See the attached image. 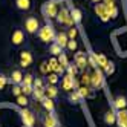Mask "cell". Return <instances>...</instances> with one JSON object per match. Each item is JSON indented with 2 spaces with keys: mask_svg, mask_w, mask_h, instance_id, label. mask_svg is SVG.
<instances>
[{
  "mask_svg": "<svg viewBox=\"0 0 127 127\" xmlns=\"http://www.w3.org/2000/svg\"><path fill=\"white\" fill-rule=\"evenodd\" d=\"M55 34H57V32H55V29H54L51 20H48V23L44 25V26H40V29H38V32H37L40 41H41V43H46V44H49V43L54 41V38H55Z\"/></svg>",
  "mask_w": 127,
  "mask_h": 127,
  "instance_id": "1",
  "label": "cell"
},
{
  "mask_svg": "<svg viewBox=\"0 0 127 127\" xmlns=\"http://www.w3.org/2000/svg\"><path fill=\"white\" fill-rule=\"evenodd\" d=\"M57 23L60 26H63V28H70V26H74V19H72V15H70V11L67 9V6L66 5H63L60 6V9H58V14H57Z\"/></svg>",
  "mask_w": 127,
  "mask_h": 127,
  "instance_id": "2",
  "label": "cell"
},
{
  "mask_svg": "<svg viewBox=\"0 0 127 127\" xmlns=\"http://www.w3.org/2000/svg\"><path fill=\"white\" fill-rule=\"evenodd\" d=\"M61 0H49V2H46L43 5L41 8V12L44 15V19L46 20H51V19H55L57 14H58V9H60V5Z\"/></svg>",
  "mask_w": 127,
  "mask_h": 127,
  "instance_id": "3",
  "label": "cell"
},
{
  "mask_svg": "<svg viewBox=\"0 0 127 127\" xmlns=\"http://www.w3.org/2000/svg\"><path fill=\"white\" fill-rule=\"evenodd\" d=\"M11 43H12V46L15 48H20L23 46V44L26 43V34L22 28H15L11 34Z\"/></svg>",
  "mask_w": 127,
  "mask_h": 127,
  "instance_id": "4",
  "label": "cell"
},
{
  "mask_svg": "<svg viewBox=\"0 0 127 127\" xmlns=\"http://www.w3.org/2000/svg\"><path fill=\"white\" fill-rule=\"evenodd\" d=\"M38 29H40V22L37 17H34V15L26 17L25 19V31L28 34H37Z\"/></svg>",
  "mask_w": 127,
  "mask_h": 127,
  "instance_id": "5",
  "label": "cell"
},
{
  "mask_svg": "<svg viewBox=\"0 0 127 127\" xmlns=\"http://www.w3.org/2000/svg\"><path fill=\"white\" fill-rule=\"evenodd\" d=\"M34 61V57H32V52L29 49H23L20 51V55H19V66L20 67H29Z\"/></svg>",
  "mask_w": 127,
  "mask_h": 127,
  "instance_id": "6",
  "label": "cell"
},
{
  "mask_svg": "<svg viewBox=\"0 0 127 127\" xmlns=\"http://www.w3.org/2000/svg\"><path fill=\"white\" fill-rule=\"evenodd\" d=\"M74 63H75V66L77 69H86L87 66V55L84 52H81V51H77V54L74 55Z\"/></svg>",
  "mask_w": 127,
  "mask_h": 127,
  "instance_id": "7",
  "label": "cell"
},
{
  "mask_svg": "<svg viewBox=\"0 0 127 127\" xmlns=\"http://www.w3.org/2000/svg\"><path fill=\"white\" fill-rule=\"evenodd\" d=\"M103 81H104L103 74L98 69H95L92 72V75H90V86H92L94 89H99V87L103 86Z\"/></svg>",
  "mask_w": 127,
  "mask_h": 127,
  "instance_id": "8",
  "label": "cell"
},
{
  "mask_svg": "<svg viewBox=\"0 0 127 127\" xmlns=\"http://www.w3.org/2000/svg\"><path fill=\"white\" fill-rule=\"evenodd\" d=\"M95 12H96V15L99 17V20L101 22H109L110 19H109V14H107V8H106V5L104 3H95Z\"/></svg>",
  "mask_w": 127,
  "mask_h": 127,
  "instance_id": "9",
  "label": "cell"
},
{
  "mask_svg": "<svg viewBox=\"0 0 127 127\" xmlns=\"http://www.w3.org/2000/svg\"><path fill=\"white\" fill-rule=\"evenodd\" d=\"M22 120H23L25 127H34V124H35V116L28 109H23L22 110Z\"/></svg>",
  "mask_w": 127,
  "mask_h": 127,
  "instance_id": "10",
  "label": "cell"
},
{
  "mask_svg": "<svg viewBox=\"0 0 127 127\" xmlns=\"http://www.w3.org/2000/svg\"><path fill=\"white\" fill-rule=\"evenodd\" d=\"M75 80H74V77L72 75H69V74H66L64 77L61 78V87H63V90H66V92H70L72 89L75 87Z\"/></svg>",
  "mask_w": 127,
  "mask_h": 127,
  "instance_id": "11",
  "label": "cell"
},
{
  "mask_svg": "<svg viewBox=\"0 0 127 127\" xmlns=\"http://www.w3.org/2000/svg\"><path fill=\"white\" fill-rule=\"evenodd\" d=\"M54 41H55V43L58 44V46H60L61 49H66L67 41H69L66 31H60V32H57V34H55V38H54Z\"/></svg>",
  "mask_w": 127,
  "mask_h": 127,
  "instance_id": "12",
  "label": "cell"
},
{
  "mask_svg": "<svg viewBox=\"0 0 127 127\" xmlns=\"http://www.w3.org/2000/svg\"><path fill=\"white\" fill-rule=\"evenodd\" d=\"M48 63H49V67H51V70L54 72V74H57V75H61L63 72H64V67H63L60 63H58V58H55V57H51L49 60H48Z\"/></svg>",
  "mask_w": 127,
  "mask_h": 127,
  "instance_id": "13",
  "label": "cell"
},
{
  "mask_svg": "<svg viewBox=\"0 0 127 127\" xmlns=\"http://www.w3.org/2000/svg\"><path fill=\"white\" fill-rule=\"evenodd\" d=\"M32 0H15V8L22 12H28L32 9Z\"/></svg>",
  "mask_w": 127,
  "mask_h": 127,
  "instance_id": "14",
  "label": "cell"
},
{
  "mask_svg": "<svg viewBox=\"0 0 127 127\" xmlns=\"http://www.w3.org/2000/svg\"><path fill=\"white\" fill-rule=\"evenodd\" d=\"M43 127H58V121H57V118L54 116V113H46L43 116Z\"/></svg>",
  "mask_w": 127,
  "mask_h": 127,
  "instance_id": "15",
  "label": "cell"
},
{
  "mask_svg": "<svg viewBox=\"0 0 127 127\" xmlns=\"http://www.w3.org/2000/svg\"><path fill=\"white\" fill-rule=\"evenodd\" d=\"M11 81H12V84H22V81H23V72L20 69H14L11 72Z\"/></svg>",
  "mask_w": 127,
  "mask_h": 127,
  "instance_id": "16",
  "label": "cell"
},
{
  "mask_svg": "<svg viewBox=\"0 0 127 127\" xmlns=\"http://www.w3.org/2000/svg\"><path fill=\"white\" fill-rule=\"evenodd\" d=\"M44 95H46L48 98H57L58 96V89L57 86H52V84H48L46 87H44Z\"/></svg>",
  "mask_w": 127,
  "mask_h": 127,
  "instance_id": "17",
  "label": "cell"
},
{
  "mask_svg": "<svg viewBox=\"0 0 127 127\" xmlns=\"http://www.w3.org/2000/svg\"><path fill=\"white\" fill-rule=\"evenodd\" d=\"M113 104H115V107L118 109V110H124V109L127 107V98L123 96V95H118V96L115 98Z\"/></svg>",
  "mask_w": 127,
  "mask_h": 127,
  "instance_id": "18",
  "label": "cell"
},
{
  "mask_svg": "<svg viewBox=\"0 0 127 127\" xmlns=\"http://www.w3.org/2000/svg\"><path fill=\"white\" fill-rule=\"evenodd\" d=\"M116 121L120 124V127H127V110H120L116 113Z\"/></svg>",
  "mask_w": 127,
  "mask_h": 127,
  "instance_id": "19",
  "label": "cell"
},
{
  "mask_svg": "<svg viewBox=\"0 0 127 127\" xmlns=\"http://www.w3.org/2000/svg\"><path fill=\"white\" fill-rule=\"evenodd\" d=\"M41 104H43V107L46 109V110H48L49 113H54V109H55V104H54V99H52V98L44 96V98L41 99Z\"/></svg>",
  "mask_w": 127,
  "mask_h": 127,
  "instance_id": "20",
  "label": "cell"
},
{
  "mask_svg": "<svg viewBox=\"0 0 127 127\" xmlns=\"http://www.w3.org/2000/svg\"><path fill=\"white\" fill-rule=\"evenodd\" d=\"M67 99H69V103H72V104H78L83 98L80 96L78 90H70V92H67Z\"/></svg>",
  "mask_w": 127,
  "mask_h": 127,
  "instance_id": "21",
  "label": "cell"
},
{
  "mask_svg": "<svg viewBox=\"0 0 127 127\" xmlns=\"http://www.w3.org/2000/svg\"><path fill=\"white\" fill-rule=\"evenodd\" d=\"M95 61H96V66L98 67H106V64L109 63V60H107V57L104 55V54H95Z\"/></svg>",
  "mask_w": 127,
  "mask_h": 127,
  "instance_id": "22",
  "label": "cell"
},
{
  "mask_svg": "<svg viewBox=\"0 0 127 127\" xmlns=\"http://www.w3.org/2000/svg\"><path fill=\"white\" fill-rule=\"evenodd\" d=\"M90 90H92L90 87L84 86V87H80V89H78V94H80L81 98H94L95 94H94V92H90Z\"/></svg>",
  "mask_w": 127,
  "mask_h": 127,
  "instance_id": "23",
  "label": "cell"
},
{
  "mask_svg": "<svg viewBox=\"0 0 127 127\" xmlns=\"http://www.w3.org/2000/svg\"><path fill=\"white\" fill-rule=\"evenodd\" d=\"M104 123H106L107 126L115 124V123H116V115H115L112 110H107V112L104 113Z\"/></svg>",
  "mask_w": 127,
  "mask_h": 127,
  "instance_id": "24",
  "label": "cell"
},
{
  "mask_svg": "<svg viewBox=\"0 0 127 127\" xmlns=\"http://www.w3.org/2000/svg\"><path fill=\"white\" fill-rule=\"evenodd\" d=\"M61 52H63V49L58 46V44H57L55 41H52V43L49 44V54H52L54 57H58Z\"/></svg>",
  "mask_w": 127,
  "mask_h": 127,
  "instance_id": "25",
  "label": "cell"
},
{
  "mask_svg": "<svg viewBox=\"0 0 127 127\" xmlns=\"http://www.w3.org/2000/svg\"><path fill=\"white\" fill-rule=\"evenodd\" d=\"M70 15H72V19H74V23H80L81 17H83V14H81V11L78 9V8H72V9H70Z\"/></svg>",
  "mask_w": 127,
  "mask_h": 127,
  "instance_id": "26",
  "label": "cell"
},
{
  "mask_svg": "<svg viewBox=\"0 0 127 127\" xmlns=\"http://www.w3.org/2000/svg\"><path fill=\"white\" fill-rule=\"evenodd\" d=\"M32 96H34L35 99H38V101H41V99L44 98V89H37V87H34Z\"/></svg>",
  "mask_w": 127,
  "mask_h": 127,
  "instance_id": "27",
  "label": "cell"
},
{
  "mask_svg": "<svg viewBox=\"0 0 127 127\" xmlns=\"http://www.w3.org/2000/svg\"><path fill=\"white\" fill-rule=\"evenodd\" d=\"M40 72H41V74H44V75H49L51 67H49L48 60H43V61H41V64H40Z\"/></svg>",
  "mask_w": 127,
  "mask_h": 127,
  "instance_id": "28",
  "label": "cell"
},
{
  "mask_svg": "<svg viewBox=\"0 0 127 127\" xmlns=\"http://www.w3.org/2000/svg\"><path fill=\"white\" fill-rule=\"evenodd\" d=\"M67 38L69 40H75V37L78 35V29L75 28V26H70V28H67Z\"/></svg>",
  "mask_w": 127,
  "mask_h": 127,
  "instance_id": "29",
  "label": "cell"
},
{
  "mask_svg": "<svg viewBox=\"0 0 127 127\" xmlns=\"http://www.w3.org/2000/svg\"><path fill=\"white\" fill-rule=\"evenodd\" d=\"M32 83H34V77H32V74H26V75H23L22 86H32Z\"/></svg>",
  "mask_w": 127,
  "mask_h": 127,
  "instance_id": "30",
  "label": "cell"
},
{
  "mask_svg": "<svg viewBox=\"0 0 127 127\" xmlns=\"http://www.w3.org/2000/svg\"><path fill=\"white\" fill-rule=\"evenodd\" d=\"M58 63H60V64L64 67V69L69 66V61H67V57H66V54H64V52H61L60 55H58Z\"/></svg>",
  "mask_w": 127,
  "mask_h": 127,
  "instance_id": "31",
  "label": "cell"
},
{
  "mask_svg": "<svg viewBox=\"0 0 127 127\" xmlns=\"http://www.w3.org/2000/svg\"><path fill=\"white\" fill-rule=\"evenodd\" d=\"M17 104H19V106H22V107H26V106H28V98H26V95H19V96H17Z\"/></svg>",
  "mask_w": 127,
  "mask_h": 127,
  "instance_id": "32",
  "label": "cell"
},
{
  "mask_svg": "<svg viewBox=\"0 0 127 127\" xmlns=\"http://www.w3.org/2000/svg\"><path fill=\"white\" fill-rule=\"evenodd\" d=\"M57 83H58V75L54 74V72H52V74H49V75H48V84L55 86Z\"/></svg>",
  "mask_w": 127,
  "mask_h": 127,
  "instance_id": "33",
  "label": "cell"
},
{
  "mask_svg": "<svg viewBox=\"0 0 127 127\" xmlns=\"http://www.w3.org/2000/svg\"><path fill=\"white\" fill-rule=\"evenodd\" d=\"M104 70H106V75L113 74V72H115V64H113L112 61H109L107 64H106V67H104Z\"/></svg>",
  "mask_w": 127,
  "mask_h": 127,
  "instance_id": "34",
  "label": "cell"
},
{
  "mask_svg": "<svg viewBox=\"0 0 127 127\" xmlns=\"http://www.w3.org/2000/svg\"><path fill=\"white\" fill-rule=\"evenodd\" d=\"M66 49H67V51H70V52L77 51V49H78V46H77V41H75V40H69V41H67V46H66Z\"/></svg>",
  "mask_w": 127,
  "mask_h": 127,
  "instance_id": "35",
  "label": "cell"
},
{
  "mask_svg": "<svg viewBox=\"0 0 127 127\" xmlns=\"http://www.w3.org/2000/svg\"><path fill=\"white\" fill-rule=\"evenodd\" d=\"M32 87L44 89V86H43V80H41V78H35V80H34V83H32Z\"/></svg>",
  "mask_w": 127,
  "mask_h": 127,
  "instance_id": "36",
  "label": "cell"
},
{
  "mask_svg": "<svg viewBox=\"0 0 127 127\" xmlns=\"http://www.w3.org/2000/svg\"><path fill=\"white\" fill-rule=\"evenodd\" d=\"M32 90H34L32 86H22V92H23V95H32Z\"/></svg>",
  "mask_w": 127,
  "mask_h": 127,
  "instance_id": "37",
  "label": "cell"
},
{
  "mask_svg": "<svg viewBox=\"0 0 127 127\" xmlns=\"http://www.w3.org/2000/svg\"><path fill=\"white\" fill-rule=\"evenodd\" d=\"M23 92H22V87H20V84H14V87H12V95H15V96H19V95H22Z\"/></svg>",
  "mask_w": 127,
  "mask_h": 127,
  "instance_id": "38",
  "label": "cell"
},
{
  "mask_svg": "<svg viewBox=\"0 0 127 127\" xmlns=\"http://www.w3.org/2000/svg\"><path fill=\"white\" fill-rule=\"evenodd\" d=\"M66 69H67V74H69V75L75 77V74H77V67H75L74 64H69V66H67Z\"/></svg>",
  "mask_w": 127,
  "mask_h": 127,
  "instance_id": "39",
  "label": "cell"
},
{
  "mask_svg": "<svg viewBox=\"0 0 127 127\" xmlns=\"http://www.w3.org/2000/svg\"><path fill=\"white\" fill-rule=\"evenodd\" d=\"M83 83L89 87L90 86V75L89 74H83Z\"/></svg>",
  "mask_w": 127,
  "mask_h": 127,
  "instance_id": "40",
  "label": "cell"
},
{
  "mask_svg": "<svg viewBox=\"0 0 127 127\" xmlns=\"http://www.w3.org/2000/svg\"><path fill=\"white\" fill-rule=\"evenodd\" d=\"M6 84V77L5 75H0V89H3Z\"/></svg>",
  "mask_w": 127,
  "mask_h": 127,
  "instance_id": "41",
  "label": "cell"
},
{
  "mask_svg": "<svg viewBox=\"0 0 127 127\" xmlns=\"http://www.w3.org/2000/svg\"><path fill=\"white\" fill-rule=\"evenodd\" d=\"M92 3H99V2H103V0H90Z\"/></svg>",
  "mask_w": 127,
  "mask_h": 127,
  "instance_id": "42",
  "label": "cell"
},
{
  "mask_svg": "<svg viewBox=\"0 0 127 127\" xmlns=\"http://www.w3.org/2000/svg\"><path fill=\"white\" fill-rule=\"evenodd\" d=\"M107 2H115V0H104V3H107Z\"/></svg>",
  "mask_w": 127,
  "mask_h": 127,
  "instance_id": "43",
  "label": "cell"
}]
</instances>
